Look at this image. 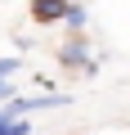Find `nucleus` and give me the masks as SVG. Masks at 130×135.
<instances>
[{
	"label": "nucleus",
	"mask_w": 130,
	"mask_h": 135,
	"mask_svg": "<svg viewBox=\"0 0 130 135\" xmlns=\"http://www.w3.org/2000/svg\"><path fill=\"white\" fill-rule=\"evenodd\" d=\"M58 68H67V72H85V77H94V72H99L94 45H90L85 36H67V45L58 50Z\"/></svg>",
	"instance_id": "obj_1"
},
{
	"label": "nucleus",
	"mask_w": 130,
	"mask_h": 135,
	"mask_svg": "<svg viewBox=\"0 0 130 135\" xmlns=\"http://www.w3.org/2000/svg\"><path fill=\"white\" fill-rule=\"evenodd\" d=\"M72 95H14L9 104H0L9 117H23V113H40V108H67Z\"/></svg>",
	"instance_id": "obj_2"
},
{
	"label": "nucleus",
	"mask_w": 130,
	"mask_h": 135,
	"mask_svg": "<svg viewBox=\"0 0 130 135\" xmlns=\"http://www.w3.org/2000/svg\"><path fill=\"white\" fill-rule=\"evenodd\" d=\"M67 5H72V0H27V14H32L36 27H54V23H63Z\"/></svg>",
	"instance_id": "obj_3"
},
{
	"label": "nucleus",
	"mask_w": 130,
	"mask_h": 135,
	"mask_svg": "<svg viewBox=\"0 0 130 135\" xmlns=\"http://www.w3.org/2000/svg\"><path fill=\"white\" fill-rule=\"evenodd\" d=\"M63 27H67L72 36H81V32L90 27V9H85V5H67V14H63Z\"/></svg>",
	"instance_id": "obj_4"
},
{
	"label": "nucleus",
	"mask_w": 130,
	"mask_h": 135,
	"mask_svg": "<svg viewBox=\"0 0 130 135\" xmlns=\"http://www.w3.org/2000/svg\"><path fill=\"white\" fill-rule=\"evenodd\" d=\"M0 135H32V122L27 117H9L0 108Z\"/></svg>",
	"instance_id": "obj_5"
},
{
	"label": "nucleus",
	"mask_w": 130,
	"mask_h": 135,
	"mask_svg": "<svg viewBox=\"0 0 130 135\" xmlns=\"http://www.w3.org/2000/svg\"><path fill=\"white\" fill-rule=\"evenodd\" d=\"M14 95H18V86H14V81H0V104H9Z\"/></svg>",
	"instance_id": "obj_6"
}]
</instances>
